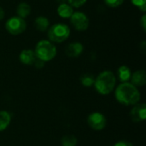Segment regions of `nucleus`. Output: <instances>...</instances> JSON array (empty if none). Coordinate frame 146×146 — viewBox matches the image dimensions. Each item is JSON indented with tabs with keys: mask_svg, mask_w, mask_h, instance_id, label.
Returning <instances> with one entry per match:
<instances>
[{
	"mask_svg": "<svg viewBox=\"0 0 146 146\" xmlns=\"http://www.w3.org/2000/svg\"><path fill=\"white\" fill-rule=\"evenodd\" d=\"M116 100L124 105H135L140 100V92L138 87L132 83L125 82L119 85L115 90Z\"/></svg>",
	"mask_w": 146,
	"mask_h": 146,
	"instance_id": "1",
	"label": "nucleus"
},
{
	"mask_svg": "<svg viewBox=\"0 0 146 146\" xmlns=\"http://www.w3.org/2000/svg\"><path fill=\"white\" fill-rule=\"evenodd\" d=\"M116 84V78L114 73L106 70L98 74L95 79L94 86L97 92L102 95H108L113 92Z\"/></svg>",
	"mask_w": 146,
	"mask_h": 146,
	"instance_id": "2",
	"label": "nucleus"
},
{
	"mask_svg": "<svg viewBox=\"0 0 146 146\" xmlns=\"http://www.w3.org/2000/svg\"><path fill=\"white\" fill-rule=\"evenodd\" d=\"M34 52L38 59L45 62L54 59L56 56L57 50L52 42L50 40L43 39L37 43Z\"/></svg>",
	"mask_w": 146,
	"mask_h": 146,
	"instance_id": "3",
	"label": "nucleus"
},
{
	"mask_svg": "<svg viewBox=\"0 0 146 146\" xmlns=\"http://www.w3.org/2000/svg\"><path fill=\"white\" fill-rule=\"evenodd\" d=\"M48 38L52 43H62L70 36V27L64 23H56L48 28Z\"/></svg>",
	"mask_w": 146,
	"mask_h": 146,
	"instance_id": "4",
	"label": "nucleus"
},
{
	"mask_svg": "<svg viewBox=\"0 0 146 146\" xmlns=\"http://www.w3.org/2000/svg\"><path fill=\"white\" fill-rule=\"evenodd\" d=\"M5 29L11 35H20L27 29V22L19 16H12L5 22Z\"/></svg>",
	"mask_w": 146,
	"mask_h": 146,
	"instance_id": "5",
	"label": "nucleus"
},
{
	"mask_svg": "<svg viewBox=\"0 0 146 146\" xmlns=\"http://www.w3.org/2000/svg\"><path fill=\"white\" fill-rule=\"evenodd\" d=\"M69 19L71 25L77 31H86L89 27V18L85 13L81 11L74 12Z\"/></svg>",
	"mask_w": 146,
	"mask_h": 146,
	"instance_id": "6",
	"label": "nucleus"
},
{
	"mask_svg": "<svg viewBox=\"0 0 146 146\" xmlns=\"http://www.w3.org/2000/svg\"><path fill=\"white\" fill-rule=\"evenodd\" d=\"M87 123L91 128L96 131L103 130L107 124V120L105 116L99 113V112H94L91 115H89L87 118Z\"/></svg>",
	"mask_w": 146,
	"mask_h": 146,
	"instance_id": "7",
	"label": "nucleus"
},
{
	"mask_svg": "<svg viewBox=\"0 0 146 146\" xmlns=\"http://www.w3.org/2000/svg\"><path fill=\"white\" fill-rule=\"evenodd\" d=\"M131 119L134 122H140L146 119V106L145 104H137L132 109Z\"/></svg>",
	"mask_w": 146,
	"mask_h": 146,
	"instance_id": "8",
	"label": "nucleus"
},
{
	"mask_svg": "<svg viewBox=\"0 0 146 146\" xmlns=\"http://www.w3.org/2000/svg\"><path fill=\"white\" fill-rule=\"evenodd\" d=\"M84 50V46L80 42H73L67 45L65 49V53L69 57H78Z\"/></svg>",
	"mask_w": 146,
	"mask_h": 146,
	"instance_id": "9",
	"label": "nucleus"
},
{
	"mask_svg": "<svg viewBox=\"0 0 146 146\" xmlns=\"http://www.w3.org/2000/svg\"><path fill=\"white\" fill-rule=\"evenodd\" d=\"M19 59H20V62L22 64H25V65H33V63L36 61L37 57H36L34 50H29V49H26V50H23L20 53Z\"/></svg>",
	"mask_w": 146,
	"mask_h": 146,
	"instance_id": "10",
	"label": "nucleus"
},
{
	"mask_svg": "<svg viewBox=\"0 0 146 146\" xmlns=\"http://www.w3.org/2000/svg\"><path fill=\"white\" fill-rule=\"evenodd\" d=\"M132 84L136 87L144 86L146 83V73L145 70H138L132 74L131 80Z\"/></svg>",
	"mask_w": 146,
	"mask_h": 146,
	"instance_id": "11",
	"label": "nucleus"
},
{
	"mask_svg": "<svg viewBox=\"0 0 146 146\" xmlns=\"http://www.w3.org/2000/svg\"><path fill=\"white\" fill-rule=\"evenodd\" d=\"M74 8L68 3H61L57 7V14L60 17L64 19H69L74 13Z\"/></svg>",
	"mask_w": 146,
	"mask_h": 146,
	"instance_id": "12",
	"label": "nucleus"
},
{
	"mask_svg": "<svg viewBox=\"0 0 146 146\" xmlns=\"http://www.w3.org/2000/svg\"><path fill=\"white\" fill-rule=\"evenodd\" d=\"M117 74H118V78H119V80H120L122 83L128 82V81L131 80L132 71H131V69H130L127 66H126V65L121 66V67L118 68Z\"/></svg>",
	"mask_w": 146,
	"mask_h": 146,
	"instance_id": "13",
	"label": "nucleus"
},
{
	"mask_svg": "<svg viewBox=\"0 0 146 146\" xmlns=\"http://www.w3.org/2000/svg\"><path fill=\"white\" fill-rule=\"evenodd\" d=\"M16 14L17 16L25 19L31 14V6L25 2L20 3L16 7Z\"/></svg>",
	"mask_w": 146,
	"mask_h": 146,
	"instance_id": "14",
	"label": "nucleus"
},
{
	"mask_svg": "<svg viewBox=\"0 0 146 146\" xmlns=\"http://www.w3.org/2000/svg\"><path fill=\"white\" fill-rule=\"evenodd\" d=\"M34 25H35V27L38 31L44 32L48 30V28L50 27V21L47 17L40 15V16L36 17L34 21Z\"/></svg>",
	"mask_w": 146,
	"mask_h": 146,
	"instance_id": "15",
	"label": "nucleus"
},
{
	"mask_svg": "<svg viewBox=\"0 0 146 146\" xmlns=\"http://www.w3.org/2000/svg\"><path fill=\"white\" fill-rule=\"evenodd\" d=\"M11 121V115L9 112L3 110L0 111V132L4 131Z\"/></svg>",
	"mask_w": 146,
	"mask_h": 146,
	"instance_id": "16",
	"label": "nucleus"
},
{
	"mask_svg": "<svg viewBox=\"0 0 146 146\" xmlns=\"http://www.w3.org/2000/svg\"><path fill=\"white\" fill-rule=\"evenodd\" d=\"M78 139L74 135H66L62 139V146H76Z\"/></svg>",
	"mask_w": 146,
	"mask_h": 146,
	"instance_id": "17",
	"label": "nucleus"
},
{
	"mask_svg": "<svg viewBox=\"0 0 146 146\" xmlns=\"http://www.w3.org/2000/svg\"><path fill=\"white\" fill-rule=\"evenodd\" d=\"M94 81H95L94 77L92 75H90V74H85L81 78V84L86 87H90V86H93Z\"/></svg>",
	"mask_w": 146,
	"mask_h": 146,
	"instance_id": "18",
	"label": "nucleus"
},
{
	"mask_svg": "<svg viewBox=\"0 0 146 146\" xmlns=\"http://www.w3.org/2000/svg\"><path fill=\"white\" fill-rule=\"evenodd\" d=\"M105 4L110 8H117L123 4L125 0H104Z\"/></svg>",
	"mask_w": 146,
	"mask_h": 146,
	"instance_id": "19",
	"label": "nucleus"
},
{
	"mask_svg": "<svg viewBox=\"0 0 146 146\" xmlns=\"http://www.w3.org/2000/svg\"><path fill=\"white\" fill-rule=\"evenodd\" d=\"M132 3L139 8L142 12L146 11V0H131Z\"/></svg>",
	"mask_w": 146,
	"mask_h": 146,
	"instance_id": "20",
	"label": "nucleus"
},
{
	"mask_svg": "<svg viewBox=\"0 0 146 146\" xmlns=\"http://www.w3.org/2000/svg\"><path fill=\"white\" fill-rule=\"evenodd\" d=\"M68 3L71 5L73 8H80L83 6L87 0H67Z\"/></svg>",
	"mask_w": 146,
	"mask_h": 146,
	"instance_id": "21",
	"label": "nucleus"
},
{
	"mask_svg": "<svg viewBox=\"0 0 146 146\" xmlns=\"http://www.w3.org/2000/svg\"><path fill=\"white\" fill-rule=\"evenodd\" d=\"M33 65L37 68H43L44 67V62H43V61H41V60H39V59H36V61L34 62V63H33Z\"/></svg>",
	"mask_w": 146,
	"mask_h": 146,
	"instance_id": "22",
	"label": "nucleus"
},
{
	"mask_svg": "<svg viewBox=\"0 0 146 146\" xmlns=\"http://www.w3.org/2000/svg\"><path fill=\"white\" fill-rule=\"evenodd\" d=\"M140 25L142 27V28L144 29V31L146 30V15H143L141 19H140Z\"/></svg>",
	"mask_w": 146,
	"mask_h": 146,
	"instance_id": "23",
	"label": "nucleus"
},
{
	"mask_svg": "<svg viewBox=\"0 0 146 146\" xmlns=\"http://www.w3.org/2000/svg\"><path fill=\"white\" fill-rule=\"evenodd\" d=\"M114 146H133L130 142H127V141H124V140H122V141H119V142H117L115 145Z\"/></svg>",
	"mask_w": 146,
	"mask_h": 146,
	"instance_id": "24",
	"label": "nucleus"
},
{
	"mask_svg": "<svg viewBox=\"0 0 146 146\" xmlns=\"http://www.w3.org/2000/svg\"><path fill=\"white\" fill-rule=\"evenodd\" d=\"M4 16H5V12H4V9H3L2 7H0V21H2V20L4 18Z\"/></svg>",
	"mask_w": 146,
	"mask_h": 146,
	"instance_id": "25",
	"label": "nucleus"
},
{
	"mask_svg": "<svg viewBox=\"0 0 146 146\" xmlns=\"http://www.w3.org/2000/svg\"><path fill=\"white\" fill-rule=\"evenodd\" d=\"M56 1H57L58 3H60V4H61V3H65L68 2L67 0H56Z\"/></svg>",
	"mask_w": 146,
	"mask_h": 146,
	"instance_id": "26",
	"label": "nucleus"
}]
</instances>
